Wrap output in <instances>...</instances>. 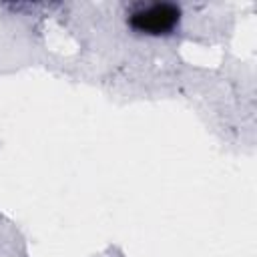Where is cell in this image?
I'll list each match as a JSON object with an SVG mask.
<instances>
[{
	"mask_svg": "<svg viewBox=\"0 0 257 257\" xmlns=\"http://www.w3.org/2000/svg\"><path fill=\"white\" fill-rule=\"evenodd\" d=\"M179 18H181V10L175 4L159 2V4H149V6L135 10L128 22L137 32L167 34L179 24Z\"/></svg>",
	"mask_w": 257,
	"mask_h": 257,
	"instance_id": "1",
	"label": "cell"
}]
</instances>
